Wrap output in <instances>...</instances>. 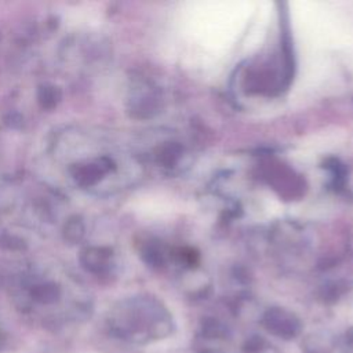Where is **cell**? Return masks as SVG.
Listing matches in <instances>:
<instances>
[{
  "label": "cell",
  "instance_id": "6da1fadb",
  "mask_svg": "<svg viewBox=\"0 0 353 353\" xmlns=\"http://www.w3.org/2000/svg\"><path fill=\"white\" fill-rule=\"evenodd\" d=\"M254 15V4L247 1L189 3L179 15V32L194 52L218 59L243 39Z\"/></svg>",
  "mask_w": 353,
  "mask_h": 353
},
{
  "label": "cell",
  "instance_id": "7a4b0ae2",
  "mask_svg": "<svg viewBox=\"0 0 353 353\" xmlns=\"http://www.w3.org/2000/svg\"><path fill=\"white\" fill-rule=\"evenodd\" d=\"M65 21L68 25L76 28H91L99 22V14L90 6H80L65 12Z\"/></svg>",
  "mask_w": 353,
  "mask_h": 353
},
{
  "label": "cell",
  "instance_id": "3957f363",
  "mask_svg": "<svg viewBox=\"0 0 353 353\" xmlns=\"http://www.w3.org/2000/svg\"><path fill=\"white\" fill-rule=\"evenodd\" d=\"M265 346H266V342L262 338L256 336V338H252V339L247 341L243 345V350L245 353H259V352H262L265 349Z\"/></svg>",
  "mask_w": 353,
  "mask_h": 353
},
{
  "label": "cell",
  "instance_id": "277c9868",
  "mask_svg": "<svg viewBox=\"0 0 353 353\" xmlns=\"http://www.w3.org/2000/svg\"><path fill=\"white\" fill-rule=\"evenodd\" d=\"M207 353H218V352H207Z\"/></svg>",
  "mask_w": 353,
  "mask_h": 353
}]
</instances>
